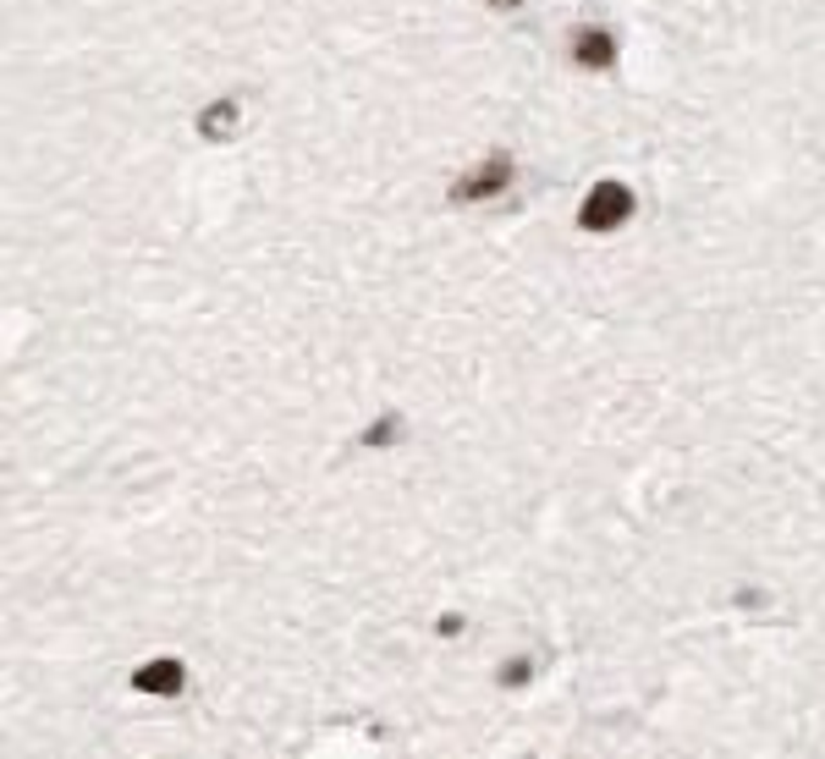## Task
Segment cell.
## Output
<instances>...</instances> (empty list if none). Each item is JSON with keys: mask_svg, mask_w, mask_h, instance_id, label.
<instances>
[{"mask_svg": "<svg viewBox=\"0 0 825 759\" xmlns=\"http://www.w3.org/2000/svg\"><path fill=\"white\" fill-rule=\"evenodd\" d=\"M495 7H518V0H495Z\"/></svg>", "mask_w": 825, "mask_h": 759, "instance_id": "cell-6", "label": "cell"}, {"mask_svg": "<svg viewBox=\"0 0 825 759\" xmlns=\"http://www.w3.org/2000/svg\"><path fill=\"white\" fill-rule=\"evenodd\" d=\"M226 122H231V105H220V111H215L204 127H210V132H226Z\"/></svg>", "mask_w": 825, "mask_h": 759, "instance_id": "cell-5", "label": "cell"}, {"mask_svg": "<svg viewBox=\"0 0 825 759\" xmlns=\"http://www.w3.org/2000/svg\"><path fill=\"white\" fill-rule=\"evenodd\" d=\"M132 683H138L143 694H177V688H182V666H177V660H149Z\"/></svg>", "mask_w": 825, "mask_h": 759, "instance_id": "cell-4", "label": "cell"}, {"mask_svg": "<svg viewBox=\"0 0 825 759\" xmlns=\"http://www.w3.org/2000/svg\"><path fill=\"white\" fill-rule=\"evenodd\" d=\"M507 182H512V165H507V154H495L484 172H473V177L457 182V199H490V193H502Z\"/></svg>", "mask_w": 825, "mask_h": 759, "instance_id": "cell-2", "label": "cell"}, {"mask_svg": "<svg viewBox=\"0 0 825 759\" xmlns=\"http://www.w3.org/2000/svg\"><path fill=\"white\" fill-rule=\"evenodd\" d=\"M611 55H617L611 34H600V28H578L572 34V61L578 66H611Z\"/></svg>", "mask_w": 825, "mask_h": 759, "instance_id": "cell-3", "label": "cell"}, {"mask_svg": "<svg viewBox=\"0 0 825 759\" xmlns=\"http://www.w3.org/2000/svg\"><path fill=\"white\" fill-rule=\"evenodd\" d=\"M627 215H633V193L622 182H600L584 204H578V226L584 231H617Z\"/></svg>", "mask_w": 825, "mask_h": 759, "instance_id": "cell-1", "label": "cell"}]
</instances>
